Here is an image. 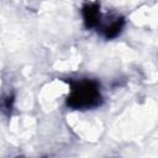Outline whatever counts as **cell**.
Masks as SVG:
<instances>
[{"label":"cell","instance_id":"obj_1","mask_svg":"<svg viewBox=\"0 0 158 158\" xmlns=\"http://www.w3.org/2000/svg\"><path fill=\"white\" fill-rule=\"evenodd\" d=\"M70 94L67 99V105L74 110H86L100 105L101 94L100 85L94 79L68 80Z\"/></svg>","mask_w":158,"mask_h":158},{"label":"cell","instance_id":"obj_2","mask_svg":"<svg viewBox=\"0 0 158 158\" xmlns=\"http://www.w3.org/2000/svg\"><path fill=\"white\" fill-rule=\"evenodd\" d=\"M125 26V20L123 17L121 16H109L104 20H101L98 25V28L100 30L101 35L107 38V40H111V38H115L116 36H118L122 31Z\"/></svg>","mask_w":158,"mask_h":158},{"label":"cell","instance_id":"obj_3","mask_svg":"<svg viewBox=\"0 0 158 158\" xmlns=\"http://www.w3.org/2000/svg\"><path fill=\"white\" fill-rule=\"evenodd\" d=\"M83 19L84 23L88 28L98 27L99 22L101 21V15H100V5L98 2L94 4H86L83 6Z\"/></svg>","mask_w":158,"mask_h":158}]
</instances>
